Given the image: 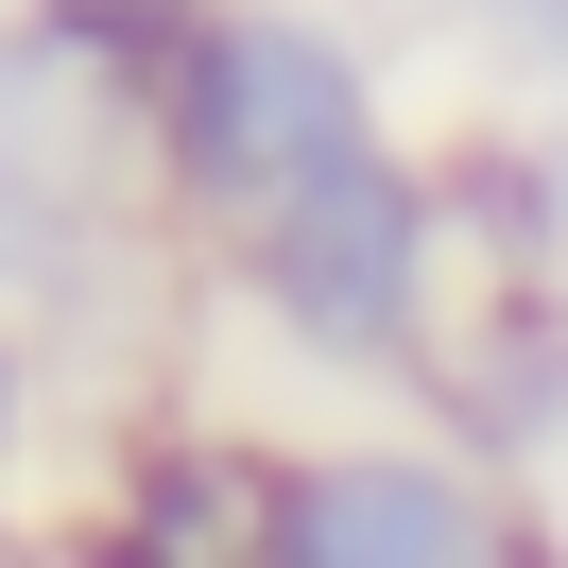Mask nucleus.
Instances as JSON below:
<instances>
[{"label":"nucleus","instance_id":"10","mask_svg":"<svg viewBox=\"0 0 568 568\" xmlns=\"http://www.w3.org/2000/svg\"><path fill=\"white\" fill-rule=\"evenodd\" d=\"M534 139H551V190H568V87H551V104H534Z\"/></svg>","mask_w":568,"mask_h":568},{"label":"nucleus","instance_id":"11","mask_svg":"<svg viewBox=\"0 0 568 568\" xmlns=\"http://www.w3.org/2000/svg\"><path fill=\"white\" fill-rule=\"evenodd\" d=\"M517 568H568V534H551V517H534V551H517Z\"/></svg>","mask_w":568,"mask_h":568},{"label":"nucleus","instance_id":"3","mask_svg":"<svg viewBox=\"0 0 568 568\" xmlns=\"http://www.w3.org/2000/svg\"><path fill=\"white\" fill-rule=\"evenodd\" d=\"M534 483L465 465L448 430H293L258 499V568H517Z\"/></svg>","mask_w":568,"mask_h":568},{"label":"nucleus","instance_id":"12","mask_svg":"<svg viewBox=\"0 0 568 568\" xmlns=\"http://www.w3.org/2000/svg\"><path fill=\"white\" fill-rule=\"evenodd\" d=\"M0 568H52V551H36V534H0Z\"/></svg>","mask_w":568,"mask_h":568},{"label":"nucleus","instance_id":"2","mask_svg":"<svg viewBox=\"0 0 568 568\" xmlns=\"http://www.w3.org/2000/svg\"><path fill=\"white\" fill-rule=\"evenodd\" d=\"M224 293H242L311 379L430 396V345H448V311H465V224H448V190H430V139H379L327 190H293L276 224H242V242H224Z\"/></svg>","mask_w":568,"mask_h":568},{"label":"nucleus","instance_id":"6","mask_svg":"<svg viewBox=\"0 0 568 568\" xmlns=\"http://www.w3.org/2000/svg\"><path fill=\"white\" fill-rule=\"evenodd\" d=\"M104 258V173H52V155H0V311H52Z\"/></svg>","mask_w":568,"mask_h":568},{"label":"nucleus","instance_id":"5","mask_svg":"<svg viewBox=\"0 0 568 568\" xmlns=\"http://www.w3.org/2000/svg\"><path fill=\"white\" fill-rule=\"evenodd\" d=\"M414 430H448V448L499 465V483L568 465V276H465L448 345H430Z\"/></svg>","mask_w":568,"mask_h":568},{"label":"nucleus","instance_id":"9","mask_svg":"<svg viewBox=\"0 0 568 568\" xmlns=\"http://www.w3.org/2000/svg\"><path fill=\"white\" fill-rule=\"evenodd\" d=\"M36 448V345H18V311H0V465Z\"/></svg>","mask_w":568,"mask_h":568},{"label":"nucleus","instance_id":"7","mask_svg":"<svg viewBox=\"0 0 568 568\" xmlns=\"http://www.w3.org/2000/svg\"><path fill=\"white\" fill-rule=\"evenodd\" d=\"M379 18L430 36V52H465L499 104H551L568 87V0H379Z\"/></svg>","mask_w":568,"mask_h":568},{"label":"nucleus","instance_id":"4","mask_svg":"<svg viewBox=\"0 0 568 568\" xmlns=\"http://www.w3.org/2000/svg\"><path fill=\"white\" fill-rule=\"evenodd\" d=\"M258 499H276V430L155 414L104 465V499L52 534V568H258Z\"/></svg>","mask_w":568,"mask_h":568},{"label":"nucleus","instance_id":"1","mask_svg":"<svg viewBox=\"0 0 568 568\" xmlns=\"http://www.w3.org/2000/svg\"><path fill=\"white\" fill-rule=\"evenodd\" d=\"M379 139H396V70L345 0H207L173 70L139 87V207L224 258L242 224H276Z\"/></svg>","mask_w":568,"mask_h":568},{"label":"nucleus","instance_id":"8","mask_svg":"<svg viewBox=\"0 0 568 568\" xmlns=\"http://www.w3.org/2000/svg\"><path fill=\"white\" fill-rule=\"evenodd\" d=\"M0 18H36V36H70L104 87H155L173 70V36L207 18V0H0Z\"/></svg>","mask_w":568,"mask_h":568}]
</instances>
